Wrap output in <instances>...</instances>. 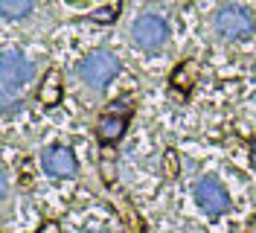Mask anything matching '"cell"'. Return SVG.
I'll use <instances>...</instances> for the list:
<instances>
[{"label":"cell","instance_id":"277c9868","mask_svg":"<svg viewBox=\"0 0 256 233\" xmlns=\"http://www.w3.org/2000/svg\"><path fill=\"white\" fill-rule=\"evenodd\" d=\"M131 38H134V44L143 47V50H158L169 38V27H166V21L160 15L143 12V15L134 18V24H131Z\"/></svg>","mask_w":256,"mask_h":233},{"label":"cell","instance_id":"9c48e42d","mask_svg":"<svg viewBox=\"0 0 256 233\" xmlns=\"http://www.w3.org/2000/svg\"><path fill=\"white\" fill-rule=\"evenodd\" d=\"M192 82H195V62L178 64L175 73H172V85H175V88H184V91H190Z\"/></svg>","mask_w":256,"mask_h":233},{"label":"cell","instance_id":"6da1fadb","mask_svg":"<svg viewBox=\"0 0 256 233\" xmlns=\"http://www.w3.org/2000/svg\"><path fill=\"white\" fill-rule=\"evenodd\" d=\"M35 73V64L20 50H6L0 59V79H3V108L15 99V93L26 85Z\"/></svg>","mask_w":256,"mask_h":233},{"label":"cell","instance_id":"3957f363","mask_svg":"<svg viewBox=\"0 0 256 233\" xmlns=\"http://www.w3.org/2000/svg\"><path fill=\"white\" fill-rule=\"evenodd\" d=\"M216 32L222 35V38H244L248 32L254 30V15H250V9L248 6H239V3H227L222 6L218 12H216Z\"/></svg>","mask_w":256,"mask_h":233},{"label":"cell","instance_id":"4fadbf2b","mask_svg":"<svg viewBox=\"0 0 256 233\" xmlns=\"http://www.w3.org/2000/svg\"><path fill=\"white\" fill-rule=\"evenodd\" d=\"M38 233H58V224H56V221H47V224H44Z\"/></svg>","mask_w":256,"mask_h":233},{"label":"cell","instance_id":"7a4b0ae2","mask_svg":"<svg viewBox=\"0 0 256 233\" xmlns=\"http://www.w3.org/2000/svg\"><path fill=\"white\" fill-rule=\"evenodd\" d=\"M116 73H120V62H116V56L108 53V50H94V53H88L79 62L82 82L90 85V88H96V91L105 88Z\"/></svg>","mask_w":256,"mask_h":233},{"label":"cell","instance_id":"52a82bcc","mask_svg":"<svg viewBox=\"0 0 256 233\" xmlns=\"http://www.w3.org/2000/svg\"><path fill=\"white\" fill-rule=\"evenodd\" d=\"M126 125H128V120L122 114H105L99 120V125H96V137L102 140V143H114V140L126 131Z\"/></svg>","mask_w":256,"mask_h":233},{"label":"cell","instance_id":"ba28073f","mask_svg":"<svg viewBox=\"0 0 256 233\" xmlns=\"http://www.w3.org/2000/svg\"><path fill=\"white\" fill-rule=\"evenodd\" d=\"M62 99V76L56 70H50L44 76V85H41V102L44 105H56Z\"/></svg>","mask_w":256,"mask_h":233},{"label":"cell","instance_id":"5b68a950","mask_svg":"<svg viewBox=\"0 0 256 233\" xmlns=\"http://www.w3.org/2000/svg\"><path fill=\"white\" fill-rule=\"evenodd\" d=\"M195 198L198 204L212 213V216H218V213H227V207H230V195H227V189H224L216 178H201L198 184H195Z\"/></svg>","mask_w":256,"mask_h":233},{"label":"cell","instance_id":"7c38bea8","mask_svg":"<svg viewBox=\"0 0 256 233\" xmlns=\"http://www.w3.org/2000/svg\"><path fill=\"white\" fill-rule=\"evenodd\" d=\"M175 152H169V155H166V163H169V166H166V175H175Z\"/></svg>","mask_w":256,"mask_h":233},{"label":"cell","instance_id":"5bb4252c","mask_svg":"<svg viewBox=\"0 0 256 233\" xmlns=\"http://www.w3.org/2000/svg\"><path fill=\"white\" fill-rule=\"evenodd\" d=\"M254 155H256V140H254Z\"/></svg>","mask_w":256,"mask_h":233},{"label":"cell","instance_id":"8992f818","mask_svg":"<svg viewBox=\"0 0 256 233\" xmlns=\"http://www.w3.org/2000/svg\"><path fill=\"white\" fill-rule=\"evenodd\" d=\"M41 163H44V169H47L50 175H56V178H73V175L79 172L76 157H73V152H70L67 146H50V149H44Z\"/></svg>","mask_w":256,"mask_h":233},{"label":"cell","instance_id":"30bf717a","mask_svg":"<svg viewBox=\"0 0 256 233\" xmlns=\"http://www.w3.org/2000/svg\"><path fill=\"white\" fill-rule=\"evenodd\" d=\"M0 12H3V18H24L32 12V3H18V0H6V3H0Z\"/></svg>","mask_w":256,"mask_h":233},{"label":"cell","instance_id":"8fae6325","mask_svg":"<svg viewBox=\"0 0 256 233\" xmlns=\"http://www.w3.org/2000/svg\"><path fill=\"white\" fill-rule=\"evenodd\" d=\"M116 15H120V6H105V9H96V12H90V21H99V24H111Z\"/></svg>","mask_w":256,"mask_h":233}]
</instances>
